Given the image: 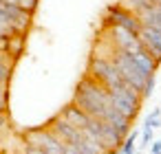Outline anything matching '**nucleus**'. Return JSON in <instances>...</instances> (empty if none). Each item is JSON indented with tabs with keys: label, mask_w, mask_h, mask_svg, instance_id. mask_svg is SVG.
Listing matches in <instances>:
<instances>
[{
	"label": "nucleus",
	"mask_w": 161,
	"mask_h": 154,
	"mask_svg": "<svg viewBox=\"0 0 161 154\" xmlns=\"http://www.w3.org/2000/svg\"><path fill=\"white\" fill-rule=\"evenodd\" d=\"M86 75L93 77L97 84H102L106 90H113V88H121V86H124V79L119 77L115 64H113L110 60H104V57H93V55H91Z\"/></svg>",
	"instance_id": "3"
},
{
	"label": "nucleus",
	"mask_w": 161,
	"mask_h": 154,
	"mask_svg": "<svg viewBox=\"0 0 161 154\" xmlns=\"http://www.w3.org/2000/svg\"><path fill=\"white\" fill-rule=\"evenodd\" d=\"M0 64H14V60L7 53H0Z\"/></svg>",
	"instance_id": "14"
},
{
	"label": "nucleus",
	"mask_w": 161,
	"mask_h": 154,
	"mask_svg": "<svg viewBox=\"0 0 161 154\" xmlns=\"http://www.w3.org/2000/svg\"><path fill=\"white\" fill-rule=\"evenodd\" d=\"M152 128L150 125H143V130H141V147H148L150 143H152Z\"/></svg>",
	"instance_id": "11"
},
{
	"label": "nucleus",
	"mask_w": 161,
	"mask_h": 154,
	"mask_svg": "<svg viewBox=\"0 0 161 154\" xmlns=\"http://www.w3.org/2000/svg\"><path fill=\"white\" fill-rule=\"evenodd\" d=\"M143 125H150L152 130L159 128V125H161V108H154V110L146 117V123H143Z\"/></svg>",
	"instance_id": "10"
},
{
	"label": "nucleus",
	"mask_w": 161,
	"mask_h": 154,
	"mask_svg": "<svg viewBox=\"0 0 161 154\" xmlns=\"http://www.w3.org/2000/svg\"><path fill=\"white\" fill-rule=\"evenodd\" d=\"M137 38L141 42V46L161 64V31L150 29V27H141L139 33H137Z\"/></svg>",
	"instance_id": "6"
},
{
	"label": "nucleus",
	"mask_w": 161,
	"mask_h": 154,
	"mask_svg": "<svg viewBox=\"0 0 161 154\" xmlns=\"http://www.w3.org/2000/svg\"><path fill=\"white\" fill-rule=\"evenodd\" d=\"M150 152H152V154H161V141H152Z\"/></svg>",
	"instance_id": "13"
},
{
	"label": "nucleus",
	"mask_w": 161,
	"mask_h": 154,
	"mask_svg": "<svg viewBox=\"0 0 161 154\" xmlns=\"http://www.w3.org/2000/svg\"><path fill=\"white\" fill-rule=\"evenodd\" d=\"M157 7H161V0H157Z\"/></svg>",
	"instance_id": "15"
},
{
	"label": "nucleus",
	"mask_w": 161,
	"mask_h": 154,
	"mask_svg": "<svg viewBox=\"0 0 161 154\" xmlns=\"http://www.w3.org/2000/svg\"><path fill=\"white\" fill-rule=\"evenodd\" d=\"M108 60L115 64V68H117L119 77L124 79V84L130 86L132 90H137V93L141 95V93H143V86H146V82H148L150 77L135 64V60H132L128 53H124V51H113Z\"/></svg>",
	"instance_id": "2"
},
{
	"label": "nucleus",
	"mask_w": 161,
	"mask_h": 154,
	"mask_svg": "<svg viewBox=\"0 0 161 154\" xmlns=\"http://www.w3.org/2000/svg\"><path fill=\"white\" fill-rule=\"evenodd\" d=\"M119 5L124 7V9H128L130 13H135L137 18L143 13V11H148L154 3L152 0H119Z\"/></svg>",
	"instance_id": "8"
},
{
	"label": "nucleus",
	"mask_w": 161,
	"mask_h": 154,
	"mask_svg": "<svg viewBox=\"0 0 161 154\" xmlns=\"http://www.w3.org/2000/svg\"><path fill=\"white\" fill-rule=\"evenodd\" d=\"M25 154H44V150H40V147H36V145H27V147H25Z\"/></svg>",
	"instance_id": "12"
},
{
	"label": "nucleus",
	"mask_w": 161,
	"mask_h": 154,
	"mask_svg": "<svg viewBox=\"0 0 161 154\" xmlns=\"http://www.w3.org/2000/svg\"><path fill=\"white\" fill-rule=\"evenodd\" d=\"M108 97H110V104H113V108L119 112V114H124L126 119H135L137 114H139V108H141V104H143V97L137 93V90H132L130 86H121V88H113V90H108Z\"/></svg>",
	"instance_id": "4"
},
{
	"label": "nucleus",
	"mask_w": 161,
	"mask_h": 154,
	"mask_svg": "<svg viewBox=\"0 0 161 154\" xmlns=\"http://www.w3.org/2000/svg\"><path fill=\"white\" fill-rule=\"evenodd\" d=\"M135 141H137V132L135 130H130L128 132V136L121 141V145H119V154H135Z\"/></svg>",
	"instance_id": "9"
},
{
	"label": "nucleus",
	"mask_w": 161,
	"mask_h": 154,
	"mask_svg": "<svg viewBox=\"0 0 161 154\" xmlns=\"http://www.w3.org/2000/svg\"><path fill=\"white\" fill-rule=\"evenodd\" d=\"M71 104L77 106L88 117L108 123L121 139H126L128 132H130V128H132V121L126 119L124 114H119L113 108L110 97H108V90L102 84H97L93 77H88V75H84L80 79V84L75 86V93H73V101Z\"/></svg>",
	"instance_id": "1"
},
{
	"label": "nucleus",
	"mask_w": 161,
	"mask_h": 154,
	"mask_svg": "<svg viewBox=\"0 0 161 154\" xmlns=\"http://www.w3.org/2000/svg\"><path fill=\"white\" fill-rule=\"evenodd\" d=\"M139 22H141V27H150V29L161 31V7H157V3H154L148 11H143L139 16Z\"/></svg>",
	"instance_id": "7"
},
{
	"label": "nucleus",
	"mask_w": 161,
	"mask_h": 154,
	"mask_svg": "<svg viewBox=\"0 0 161 154\" xmlns=\"http://www.w3.org/2000/svg\"><path fill=\"white\" fill-rule=\"evenodd\" d=\"M110 27H119V29H126L130 33H139L141 29V22L135 13H130L128 9H124L119 3L117 5H110L104 13V20H102V29H110Z\"/></svg>",
	"instance_id": "5"
},
{
	"label": "nucleus",
	"mask_w": 161,
	"mask_h": 154,
	"mask_svg": "<svg viewBox=\"0 0 161 154\" xmlns=\"http://www.w3.org/2000/svg\"><path fill=\"white\" fill-rule=\"evenodd\" d=\"M152 3H157V0H152Z\"/></svg>",
	"instance_id": "16"
}]
</instances>
